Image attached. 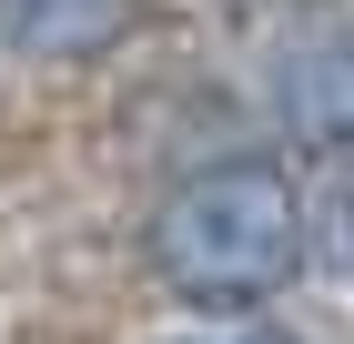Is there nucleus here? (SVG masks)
I'll list each match as a JSON object with an SVG mask.
<instances>
[{
	"instance_id": "5",
	"label": "nucleus",
	"mask_w": 354,
	"mask_h": 344,
	"mask_svg": "<svg viewBox=\"0 0 354 344\" xmlns=\"http://www.w3.org/2000/svg\"><path fill=\"white\" fill-rule=\"evenodd\" d=\"M183 344H294V334H183Z\"/></svg>"
},
{
	"instance_id": "2",
	"label": "nucleus",
	"mask_w": 354,
	"mask_h": 344,
	"mask_svg": "<svg viewBox=\"0 0 354 344\" xmlns=\"http://www.w3.org/2000/svg\"><path fill=\"white\" fill-rule=\"evenodd\" d=\"M132 0H0V51H30V61H82L122 30Z\"/></svg>"
},
{
	"instance_id": "4",
	"label": "nucleus",
	"mask_w": 354,
	"mask_h": 344,
	"mask_svg": "<svg viewBox=\"0 0 354 344\" xmlns=\"http://www.w3.org/2000/svg\"><path fill=\"white\" fill-rule=\"evenodd\" d=\"M314 243H324V264L354 284V152L334 162V183H324V203H314Z\"/></svg>"
},
{
	"instance_id": "3",
	"label": "nucleus",
	"mask_w": 354,
	"mask_h": 344,
	"mask_svg": "<svg viewBox=\"0 0 354 344\" xmlns=\"http://www.w3.org/2000/svg\"><path fill=\"white\" fill-rule=\"evenodd\" d=\"M283 111L324 142H354V30H324L283 61Z\"/></svg>"
},
{
	"instance_id": "1",
	"label": "nucleus",
	"mask_w": 354,
	"mask_h": 344,
	"mask_svg": "<svg viewBox=\"0 0 354 344\" xmlns=\"http://www.w3.org/2000/svg\"><path fill=\"white\" fill-rule=\"evenodd\" d=\"M304 243H314V223H304L294 183L253 152L183 172L152 212V273L203 314H243V304L283 293L304 273Z\"/></svg>"
}]
</instances>
